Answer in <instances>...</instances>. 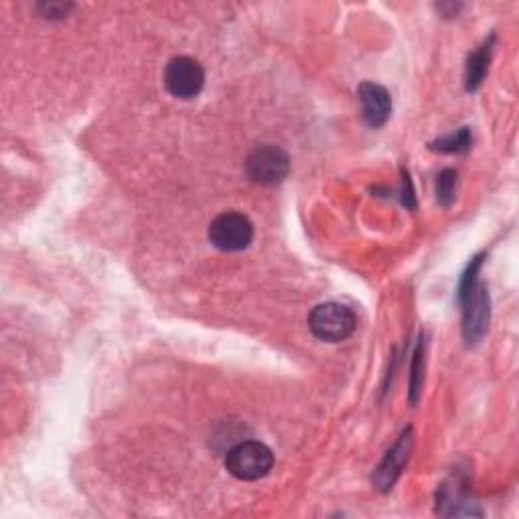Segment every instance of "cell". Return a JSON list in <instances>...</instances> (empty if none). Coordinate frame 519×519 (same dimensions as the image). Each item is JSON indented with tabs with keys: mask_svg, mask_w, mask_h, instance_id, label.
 <instances>
[{
	"mask_svg": "<svg viewBox=\"0 0 519 519\" xmlns=\"http://www.w3.org/2000/svg\"><path fill=\"white\" fill-rule=\"evenodd\" d=\"M424 363V345L420 343L418 349H416V355H414V365H412V380H410V400L412 404L418 402V396H420V390H422V369L420 365Z\"/></svg>",
	"mask_w": 519,
	"mask_h": 519,
	"instance_id": "obj_12",
	"label": "cell"
},
{
	"mask_svg": "<svg viewBox=\"0 0 519 519\" xmlns=\"http://www.w3.org/2000/svg\"><path fill=\"white\" fill-rule=\"evenodd\" d=\"M357 327L355 313L341 303L317 305L309 315L311 333L327 343H339L353 335Z\"/></svg>",
	"mask_w": 519,
	"mask_h": 519,
	"instance_id": "obj_3",
	"label": "cell"
},
{
	"mask_svg": "<svg viewBox=\"0 0 519 519\" xmlns=\"http://www.w3.org/2000/svg\"><path fill=\"white\" fill-rule=\"evenodd\" d=\"M493 41L495 37H491L489 41H485L479 49H475L469 59H467V67H465V90L467 92H477L487 76L489 69V61H491V53H493Z\"/></svg>",
	"mask_w": 519,
	"mask_h": 519,
	"instance_id": "obj_9",
	"label": "cell"
},
{
	"mask_svg": "<svg viewBox=\"0 0 519 519\" xmlns=\"http://www.w3.org/2000/svg\"><path fill=\"white\" fill-rule=\"evenodd\" d=\"M165 86L179 100H193L205 86V71L193 57H173L165 67Z\"/></svg>",
	"mask_w": 519,
	"mask_h": 519,
	"instance_id": "obj_6",
	"label": "cell"
},
{
	"mask_svg": "<svg viewBox=\"0 0 519 519\" xmlns=\"http://www.w3.org/2000/svg\"><path fill=\"white\" fill-rule=\"evenodd\" d=\"M274 467V455L264 442L244 440L226 455V469L240 481H258Z\"/></svg>",
	"mask_w": 519,
	"mask_h": 519,
	"instance_id": "obj_2",
	"label": "cell"
},
{
	"mask_svg": "<svg viewBox=\"0 0 519 519\" xmlns=\"http://www.w3.org/2000/svg\"><path fill=\"white\" fill-rule=\"evenodd\" d=\"M412 447H414V436H412V430L408 428L400 438L398 442L392 447V451L386 453L384 461L380 463V467L376 469L372 481L374 485L380 489V491H390L394 487V483L398 481L404 465L408 463V457L412 453Z\"/></svg>",
	"mask_w": 519,
	"mask_h": 519,
	"instance_id": "obj_8",
	"label": "cell"
},
{
	"mask_svg": "<svg viewBox=\"0 0 519 519\" xmlns=\"http://www.w3.org/2000/svg\"><path fill=\"white\" fill-rule=\"evenodd\" d=\"M254 240L252 221L238 211L217 215L209 226V242L221 252H242Z\"/></svg>",
	"mask_w": 519,
	"mask_h": 519,
	"instance_id": "obj_4",
	"label": "cell"
},
{
	"mask_svg": "<svg viewBox=\"0 0 519 519\" xmlns=\"http://www.w3.org/2000/svg\"><path fill=\"white\" fill-rule=\"evenodd\" d=\"M457 181H459V173L455 169H444L438 173L436 177V201L442 207H449L455 201V193H457Z\"/></svg>",
	"mask_w": 519,
	"mask_h": 519,
	"instance_id": "obj_11",
	"label": "cell"
},
{
	"mask_svg": "<svg viewBox=\"0 0 519 519\" xmlns=\"http://www.w3.org/2000/svg\"><path fill=\"white\" fill-rule=\"evenodd\" d=\"M73 5L69 3H59V0H49V3H39L37 5V11L45 17V19H51V21H59V19H65L69 13H71Z\"/></svg>",
	"mask_w": 519,
	"mask_h": 519,
	"instance_id": "obj_13",
	"label": "cell"
},
{
	"mask_svg": "<svg viewBox=\"0 0 519 519\" xmlns=\"http://www.w3.org/2000/svg\"><path fill=\"white\" fill-rule=\"evenodd\" d=\"M481 258L483 256L471 260L459 284V303L463 307V337L467 345H477L485 337L491 319L489 292L487 286L479 282V268L483 264Z\"/></svg>",
	"mask_w": 519,
	"mask_h": 519,
	"instance_id": "obj_1",
	"label": "cell"
},
{
	"mask_svg": "<svg viewBox=\"0 0 519 519\" xmlns=\"http://www.w3.org/2000/svg\"><path fill=\"white\" fill-rule=\"evenodd\" d=\"M361 102V118L369 128H382L392 114L390 92L374 82H363L357 90Z\"/></svg>",
	"mask_w": 519,
	"mask_h": 519,
	"instance_id": "obj_7",
	"label": "cell"
},
{
	"mask_svg": "<svg viewBox=\"0 0 519 519\" xmlns=\"http://www.w3.org/2000/svg\"><path fill=\"white\" fill-rule=\"evenodd\" d=\"M473 136H471V128H461L449 136H442L436 142L430 144L432 151L444 153V155H461L467 153L471 148Z\"/></svg>",
	"mask_w": 519,
	"mask_h": 519,
	"instance_id": "obj_10",
	"label": "cell"
},
{
	"mask_svg": "<svg viewBox=\"0 0 519 519\" xmlns=\"http://www.w3.org/2000/svg\"><path fill=\"white\" fill-rule=\"evenodd\" d=\"M290 171V159L280 146L262 144L248 155L246 173L248 177L264 187L280 185Z\"/></svg>",
	"mask_w": 519,
	"mask_h": 519,
	"instance_id": "obj_5",
	"label": "cell"
}]
</instances>
